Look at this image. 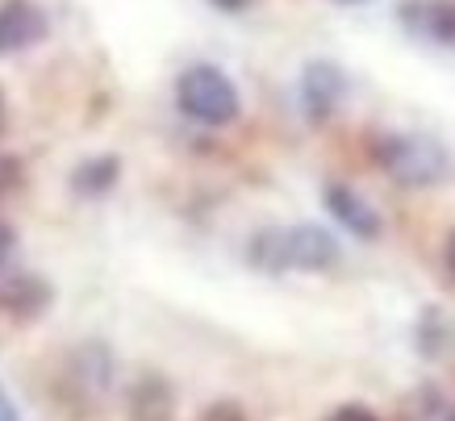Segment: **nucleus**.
<instances>
[{
	"instance_id": "9",
	"label": "nucleus",
	"mask_w": 455,
	"mask_h": 421,
	"mask_svg": "<svg viewBox=\"0 0 455 421\" xmlns=\"http://www.w3.org/2000/svg\"><path fill=\"white\" fill-rule=\"evenodd\" d=\"M176 417V393L164 376H142L130 388V421H172Z\"/></svg>"
},
{
	"instance_id": "7",
	"label": "nucleus",
	"mask_w": 455,
	"mask_h": 421,
	"mask_svg": "<svg viewBox=\"0 0 455 421\" xmlns=\"http://www.w3.org/2000/svg\"><path fill=\"white\" fill-rule=\"evenodd\" d=\"M326 209H331V218L343 226L347 234H355L359 242H376L380 230H385V221L376 213L372 204L363 201L355 188H347V184H326Z\"/></svg>"
},
{
	"instance_id": "21",
	"label": "nucleus",
	"mask_w": 455,
	"mask_h": 421,
	"mask_svg": "<svg viewBox=\"0 0 455 421\" xmlns=\"http://www.w3.org/2000/svg\"><path fill=\"white\" fill-rule=\"evenodd\" d=\"M334 4H368V0H334Z\"/></svg>"
},
{
	"instance_id": "4",
	"label": "nucleus",
	"mask_w": 455,
	"mask_h": 421,
	"mask_svg": "<svg viewBox=\"0 0 455 421\" xmlns=\"http://www.w3.org/2000/svg\"><path fill=\"white\" fill-rule=\"evenodd\" d=\"M347 71L334 63V59H314L305 63L301 80H297V100H301V113L309 125H326L339 113V105L347 100Z\"/></svg>"
},
{
	"instance_id": "15",
	"label": "nucleus",
	"mask_w": 455,
	"mask_h": 421,
	"mask_svg": "<svg viewBox=\"0 0 455 421\" xmlns=\"http://www.w3.org/2000/svg\"><path fill=\"white\" fill-rule=\"evenodd\" d=\"M13 255H17V234L9 230L4 221H0V272H4V267L13 263Z\"/></svg>"
},
{
	"instance_id": "20",
	"label": "nucleus",
	"mask_w": 455,
	"mask_h": 421,
	"mask_svg": "<svg viewBox=\"0 0 455 421\" xmlns=\"http://www.w3.org/2000/svg\"><path fill=\"white\" fill-rule=\"evenodd\" d=\"M4 125H9V105H4V88H0V134H4Z\"/></svg>"
},
{
	"instance_id": "16",
	"label": "nucleus",
	"mask_w": 455,
	"mask_h": 421,
	"mask_svg": "<svg viewBox=\"0 0 455 421\" xmlns=\"http://www.w3.org/2000/svg\"><path fill=\"white\" fill-rule=\"evenodd\" d=\"M209 4H213L218 13H247L255 0H209Z\"/></svg>"
},
{
	"instance_id": "6",
	"label": "nucleus",
	"mask_w": 455,
	"mask_h": 421,
	"mask_svg": "<svg viewBox=\"0 0 455 421\" xmlns=\"http://www.w3.org/2000/svg\"><path fill=\"white\" fill-rule=\"evenodd\" d=\"M46 13H42L34 0H4L0 4V55H17V51H29L46 38Z\"/></svg>"
},
{
	"instance_id": "8",
	"label": "nucleus",
	"mask_w": 455,
	"mask_h": 421,
	"mask_svg": "<svg viewBox=\"0 0 455 421\" xmlns=\"http://www.w3.org/2000/svg\"><path fill=\"white\" fill-rule=\"evenodd\" d=\"M46 305H51V284L38 275H13L0 284V309L17 322H34L38 313H46Z\"/></svg>"
},
{
	"instance_id": "14",
	"label": "nucleus",
	"mask_w": 455,
	"mask_h": 421,
	"mask_svg": "<svg viewBox=\"0 0 455 421\" xmlns=\"http://www.w3.org/2000/svg\"><path fill=\"white\" fill-rule=\"evenodd\" d=\"M326 421H380L372 413V409H363V405H343V409H334Z\"/></svg>"
},
{
	"instance_id": "2",
	"label": "nucleus",
	"mask_w": 455,
	"mask_h": 421,
	"mask_svg": "<svg viewBox=\"0 0 455 421\" xmlns=\"http://www.w3.org/2000/svg\"><path fill=\"white\" fill-rule=\"evenodd\" d=\"M372 163L388 179H397L401 188H430L447 179L451 155L443 150L439 138L410 134V130H380L372 138Z\"/></svg>"
},
{
	"instance_id": "13",
	"label": "nucleus",
	"mask_w": 455,
	"mask_h": 421,
	"mask_svg": "<svg viewBox=\"0 0 455 421\" xmlns=\"http://www.w3.org/2000/svg\"><path fill=\"white\" fill-rule=\"evenodd\" d=\"M201 421H247V413H243L235 401H218V405L205 409V417Z\"/></svg>"
},
{
	"instance_id": "12",
	"label": "nucleus",
	"mask_w": 455,
	"mask_h": 421,
	"mask_svg": "<svg viewBox=\"0 0 455 421\" xmlns=\"http://www.w3.org/2000/svg\"><path fill=\"white\" fill-rule=\"evenodd\" d=\"M76 376H80L92 393H105L109 388V380H113V359H109V351L105 346H84L80 354H76Z\"/></svg>"
},
{
	"instance_id": "5",
	"label": "nucleus",
	"mask_w": 455,
	"mask_h": 421,
	"mask_svg": "<svg viewBox=\"0 0 455 421\" xmlns=\"http://www.w3.org/2000/svg\"><path fill=\"white\" fill-rule=\"evenodd\" d=\"M397 21L410 38L455 51V0H405L397 9Z\"/></svg>"
},
{
	"instance_id": "3",
	"label": "nucleus",
	"mask_w": 455,
	"mask_h": 421,
	"mask_svg": "<svg viewBox=\"0 0 455 421\" xmlns=\"http://www.w3.org/2000/svg\"><path fill=\"white\" fill-rule=\"evenodd\" d=\"M176 109L196 125L221 130L230 125L243 109V96H238L235 80L213 63H193L188 71H180L176 80Z\"/></svg>"
},
{
	"instance_id": "11",
	"label": "nucleus",
	"mask_w": 455,
	"mask_h": 421,
	"mask_svg": "<svg viewBox=\"0 0 455 421\" xmlns=\"http://www.w3.org/2000/svg\"><path fill=\"white\" fill-rule=\"evenodd\" d=\"M414 346L422 359H443L455 351V322L439 309H422L414 326Z\"/></svg>"
},
{
	"instance_id": "17",
	"label": "nucleus",
	"mask_w": 455,
	"mask_h": 421,
	"mask_svg": "<svg viewBox=\"0 0 455 421\" xmlns=\"http://www.w3.org/2000/svg\"><path fill=\"white\" fill-rule=\"evenodd\" d=\"M443 263H447V275L455 280V230L447 234V242H443Z\"/></svg>"
},
{
	"instance_id": "18",
	"label": "nucleus",
	"mask_w": 455,
	"mask_h": 421,
	"mask_svg": "<svg viewBox=\"0 0 455 421\" xmlns=\"http://www.w3.org/2000/svg\"><path fill=\"white\" fill-rule=\"evenodd\" d=\"M13 179H17V163H13V159H0V192L9 188Z\"/></svg>"
},
{
	"instance_id": "22",
	"label": "nucleus",
	"mask_w": 455,
	"mask_h": 421,
	"mask_svg": "<svg viewBox=\"0 0 455 421\" xmlns=\"http://www.w3.org/2000/svg\"><path fill=\"white\" fill-rule=\"evenodd\" d=\"M447 421H455V413H451V417H447Z\"/></svg>"
},
{
	"instance_id": "1",
	"label": "nucleus",
	"mask_w": 455,
	"mask_h": 421,
	"mask_svg": "<svg viewBox=\"0 0 455 421\" xmlns=\"http://www.w3.org/2000/svg\"><path fill=\"white\" fill-rule=\"evenodd\" d=\"M247 258L263 275L334 272L343 263V246L326 226H272L247 242Z\"/></svg>"
},
{
	"instance_id": "10",
	"label": "nucleus",
	"mask_w": 455,
	"mask_h": 421,
	"mask_svg": "<svg viewBox=\"0 0 455 421\" xmlns=\"http://www.w3.org/2000/svg\"><path fill=\"white\" fill-rule=\"evenodd\" d=\"M122 179V159L117 155H97V159H84L71 171V192L84 201H100L105 192H113V184Z\"/></svg>"
},
{
	"instance_id": "19",
	"label": "nucleus",
	"mask_w": 455,
	"mask_h": 421,
	"mask_svg": "<svg viewBox=\"0 0 455 421\" xmlns=\"http://www.w3.org/2000/svg\"><path fill=\"white\" fill-rule=\"evenodd\" d=\"M0 421H21L13 413V405H9V396H4V393H0Z\"/></svg>"
}]
</instances>
